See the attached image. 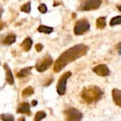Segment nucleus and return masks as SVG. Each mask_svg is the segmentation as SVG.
<instances>
[{
  "instance_id": "f257e3e1",
  "label": "nucleus",
  "mask_w": 121,
  "mask_h": 121,
  "mask_svg": "<svg viewBox=\"0 0 121 121\" xmlns=\"http://www.w3.org/2000/svg\"><path fill=\"white\" fill-rule=\"evenodd\" d=\"M88 50V47L84 44H78L69 48L57 59L53 66V71L56 73L61 72L67 65L84 56Z\"/></svg>"
},
{
  "instance_id": "f03ea898",
  "label": "nucleus",
  "mask_w": 121,
  "mask_h": 121,
  "mask_svg": "<svg viewBox=\"0 0 121 121\" xmlns=\"http://www.w3.org/2000/svg\"><path fill=\"white\" fill-rule=\"evenodd\" d=\"M104 95V91L98 86L90 85L84 87L81 93V98L88 104L97 103Z\"/></svg>"
},
{
  "instance_id": "7ed1b4c3",
  "label": "nucleus",
  "mask_w": 121,
  "mask_h": 121,
  "mask_svg": "<svg viewBox=\"0 0 121 121\" xmlns=\"http://www.w3.org/2000/svg\"><path fill=\"white\" fill-rule=\"evenodd\" d=\"M66 121H81L83 118V113L75 108H69L63 112Z\"/></svg>"
},
{
  "instance_id": "20e7f679",
  "label": "nucleus",
  "mask_w": 121,
  "mask_h": 121,
  "mask_svg": "<svg viewBox=\"0 0 121 121\" xmlns=\"http://www.w3.org/2000/svg\"><path fill=\"white\" fill-rule=\"evenodd\" d=\"M102 0H82L79 6V10L82 11H89L98 9Z\"/></svg>"
},
{
  "instance_id": "39448f33",
  "label": "nucleus",
  "mask_w": 121,
  "mask_h": 121,
  "mask_svg": "<svg viewBox=\"0 0 121 121\" xmlns=\"http://www.w3.org/2000/svg\"><path fill=\"white\" fill-rule=\"evenodd\" d=\"M71 76H72V72L68 71L65 72L59 79L57 84V92L59 95L63 96L65 94L66 89H67V82Z\"/></svg>"
},
{
  "instance_id": "423d86ee",
  "label": "nucleus",
  "mask_w": 121,
  "mask_h": 121,
  "mask_svg": "<svg viewBox=\"0 0 121 121\" xmlns=\"http://www.w3.org/2000/svg\"><path fill=\"white\" fill-rule=\"evenodd\" d=\"M53 63V60L52 57L49 55H45L39 62H37L35 65V69L38 72H43L48 69Z\"/></svg>"
},
{
  "instance_id": "0eeeda50",
  "label": "nucleus",
  "mask_w": 121,
  "mask_h": 121,
  "mask_svg": "<svg viewBox=\"0 0 121 121\" xmlns=\"http://www.w3.org/2000/svg\"><path fill=\"white\" fill-rule=\"evenodd\" d=\"M90 28L89 22L86 19H81L77 21L74 31V34L77 35H81L86 33Z\"/></svg>"
},
{
  "instance_id": "6e6552de",
  "label": "nucleus",
  "mask_w": 121,
  "mask_h": 121,
  "mask_svg": "<svg viewBox=\"0 0 121 121\" xmlns=\"http://www.w3.org/2000/svg\"><path fill=\"white\" fill-rule=\"evenodd\" d=\"M92 70L96 75L99 77H108L111 73L108 67L104 64H101L94 67L92 69Z\"/></svg>"
},
{
  "instance_id": "1a4fd4ad",
  "label": "nucleus",
  "mask_w": 121,
  "mask_h": 121,
  "mask_svg": "<svg viewBox=\"0 0 121 121\" xmlns=\"http://www.w3.org/2000/svg\"><path fill=\"white\" fill-rule=\"evenodd\" d=\"M17 113H21V114H26L28 116H30V104L28 102H23L19 104L18 107L16 109Z\"/></svg>"
},
{
  "instance_id": "9d476101",
  "label": "nucleus",
  "mask_w": 121,
  "mask_h": 121,
  "mask_svg": "<svg viewBox=\"0 0 121 121\" xmlns=\"http://www.w3.org/2000/svg\"><path fill=\"white\" fill-rule=\"evenodd\" d=\"M4 69L5 73H6V82L10 85H13L14 84L13 77V74H12V72H11L10 67H9V65L6 63L4 64Z\"/></svg>"
},
{
  "instance_id": "9b49d317",
  "label": "nucleus",
  "mask_w": 121,
  "mask_h": 121,
  "mask_svg": "<svg viewBox=\"0 0 121 121\" xmlns=\"http://www.w3.org/2000/svg\"><path fill=\"white\" fill-rule=\"evenodd\" d=\"M111 94L114 104L121 108V90L118 89H113L112 90Z\"/></svg>"
},
{
  "instance_id": "f8f14e48",
  "label": "nucleus",
  "mask_w": 121,
  "mask_h": 121,
  "mask_svg": "<svg viewBox=\"0 0 121 121\" xmlns=\"http://www.w3.org/2000/svg\"><path fill=\"white\" fill-rule=\"evenodd\" d=\"M32 45H33V40H31V38H26L23 41V43L21 44V46L24 51L28 52L31 49Z\"/></svg>"
},
{
  "instance_id": "ddd939ff",
  "label": "nucleus",
  "mask_w": 121,
  "mask_h": 121,
  "mask_svg": "<svg viewBox=\"0 0 121 121\" xmlns=\"http://www.w3.org/2000/svg\"><path fill=\"white\" fill-rule=\"evenodd\" d=\"M31 69H32V67H28L23 68V69H21L16 74V77L18 78H24V77H26L29 74H30Z\"/></svg>"
},
{
  "instance_id": "4468645a",
  "label": "nucleus",
  "mask_w": 121,
  "mask_h": 121,
  "mask_svg": "<svg viewBox=\"0 0 121 121\" xmlns=\"http://www.w3.org/2000/svg\"><path fill=\"white\" fill-rule=\"evenodd\" d=\"M16 39V35L13 33H10L3 40V44L10 45L15 43Z\"/></svg>"
},
{
  "instance_id": "2eb2a0df",
  "label": "nucleus",
  "mask_w": 121,
  "mask_h": 121,
  "mask_svg": "<svg viewBox=\"0 0 121 121\" xmlns=\"http://www.w3.org/2000/svg\"><path fill=\"white\" fill-rule=\"evenodd\" d=\"M106 26V18L104 16L99 17L96 20V27L98 29H104Z\"/></svg>"
},
{
  "instance_id": "dca6fc26",
  "label": "nucleus",
  "mask_w": 121,
  "mask_h": 121,
  "mask_svg": "<svg viewBox=\"0 0 121 121\" xmlns=\"http://www.w3.org/2000/svg\"><path fill=\"white\" fill-rule=\"evenodd\" d=\"M33 94H34V89L32 86H28V87L25 88L21 92L22 97H23V98L29 97L31 95H33Z\"/></svg>"
},
{
  "instance_id": "f3484780",
  "label": "nucleus",
  "mask_w": 121,
  "mask_h": 121,
  "mask_svg": "<svg viewBox=\"0 0 121 121\" xmlns=\"http://www.w3.org/2000/svg\"><path fill=\"white\" fill-rule=\"evenodd\" d=\"M38 30L40 33H43L45 34H50L53 31V28L52 27H48L44 25H41L38 28Z\"/></svg>"
},
{
  "instance_id": "a211bd4d",
  "label": "nucleus",
  "mask_w": 121,
  "mask_h": 121,
  "mask_svg": "<svg viewBox=\"0 0 121 121\" xmlns=\"http://www.w3.org/2000/svg\"><path fill=\"white\" fill-rule=\"evenodd\" d=\"M0 119L2 121H14V117L11 114L2 113L0 115Z\"/></svg>"
},
{
  "instance_id": "6ab92c4d",
  "label": "nucleus",
  "mask_w": 121,
  "mask_h": 121,
  "mask_svg": "<svg viewBox=\"0 0 121 121\" xmlns=\"http://www.w3.org/2000/svg\"><path fill=\"white\" fill-rule=\"evenodd\" d=\"M46 117V113L44 111H38L35 113L34 121H40Z\"/></svg>"
},
{
  "instance_id": "aec40b11",
  "label": "nucleus",
  "mask_w": 121,
  "mask_h": 121,
  "mask_svg": "<svg viewBox=\"0 0 121 121\" xmlns=\"http://www.w3.org/2000/svg\"><path fill=\"white\" fill-rule=\"evenodd\" d=\"M120 24H121V16H117L113 17L110 21L111 26H114L120 25Z\"/></svg>"
},
{
  "instance_id": "412c9836",
  "label": "nucleus",
  "mask_w": 121,
  "mask_h": 121,
  "mask_svg": "<svg viewBox=\"0 0 121 121\" xmlns=\"http://www.w3.org/2000/svg\"><path fill=\"white\" fill-rule=\"evenodd\" d=\"M31 10V6H30V1H28L26 4H24L23 5L21 6V11L27 13H29L30 12Z\"/></svg>"
},
{
  "instance_id": "4be33fe9",
  "label": "nucleus",
  "mask_w": 121,
  "mask_h": 121,
  "mask_svg": "<svg viewBox=\"0 0 121 121\" xmlns=\"http://www.w3.org/2000/svg\"><path fill=\"white\" fill-rule=\"evenodd\" d=\"M38 10L40 13H45L48 11V8L47 6L45 4H41L39 6H38Z\"/></svg>"
},
{
  "instance_id": "5701e85b",
  "label": "nucleus",
  "mask_w": 121,
  "mask_h": 121,
  "mask_svg": "<svg viewBox=\"0 0 121 121\" xmlns=\"http://www.w3.org/2000/svg\"><path fill=\"white\" fill-rule=\"evenodd\" d=\"M35 50H37V52H40L43 49V45L41 43H38V44L35 45Z\"/></svg>"
},
{
  "instance_id": "b1692460",
  "label": "nucleus",
  "mask_w": 121,
  "mask_h": 121,
  "mask_svg": "<svg viewBox=\"0 0 121 121\" xmlns=\"http://www.w3.org/2000/svg\"><path fill=\"white\" fill-rule=\"evenodd\" d=\"M118 54L121 56V43H120L118 45Z\"/></svg>"
},
{
  "instance_id": "393cba45",
  "label": "nucleus",
  "mask_w": 121,
  "mask_h": 121,
  "mask_svg": "<svg viewBox=\"0 0 121 121\" xmlns=\"http://www.w3.org/2000/svg\"><path fill=\"white\" fill-rule=\"evenodd\" d=\"M37 104H38V101L36 100L32 101V106H37Z\"/></svg>"
},
{
  "instance_id": "a878e982",
  "label": "nucleus",
  "mask_w": 121,
  "mask_h": 121,
  "mask_svg": "<svg viewBox=\"0 0 121 121\" xmlns=\"http://www.w3.org/2000/svg\"><path fill=\"white\" fill-rule=\"evenodd\" d=\"M4 26H5L4 23H3V22L0 23V30H2V29L4 28Z\"/></svg>"
},
{
  "instance_id": "bb28decb",
  "label": "nucleus",
  "mask_w": 121,
  "mask_h": 121,
  "mask_svg": "<svg viewBox=\"0 0 121 121\" xmlns=\"http://www.w3.org/2000/svg\"><path fill=\"white\" fill-rule=\"evenodd\" d=\"M3 11H4V9H3L2 6L0 5V18H1V15H2V13H3Z\"/></svg>"
},
{
  "instance_id": "cd10ccee",
  "label": "nucleus",
  "mask_w": 121,
  "mask_h": 121,
  "mask_svg": "<svg viewBox=\"0 0 121 121\" xmlns=\"http://www.w3.org/2000/svg\"><path fill=\"white\" fill-rule=\"evenodd\" d=\"M17 121H25V118L24 117H21L18 119Z\"/></svg>"
},
{
  "instance_id": "c85d7f7f",
  "label": "nucleus",
  "mask_w": 121,
  "mask_h": 121,
  "mask_svg": "<svg viewBox=\"0 0 121 121\" xmlns=\"http://www.w3.org/2000/svg\"><path fill=\"white\" fill-rule=\"evenodd\" d=\"M117 8H118V10H119L120 11H121V5H119V6H118V7H117Z\"/></svg>"
}]
</instances>
